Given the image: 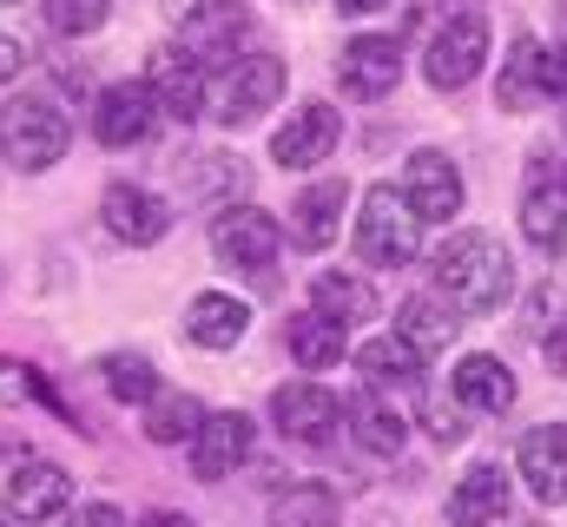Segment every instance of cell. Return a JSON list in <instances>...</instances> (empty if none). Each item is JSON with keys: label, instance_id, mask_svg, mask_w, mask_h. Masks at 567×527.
Wrapping results in <instances>:
<instances>
[{"label": "cell", "instance_id": "obj_1", "mask_svg": "<svg viewBox=\"0 0 567 527\" xmlns=\"http://www.w3.org/2000/svg\"><path fill=\"white\" fill-rule=\"evenodd\" d=\"M435 290H442L449 303L475 310V317L502 310V303L515 297V264L502 251V238H488V231H455V238L435 251Z\"/></svg>", "mask_w": 567, "mask_h": 527}, {"label": "cell", "instance_id": "obj_2", "mask_svg": "<svg viewBox=\"0 0 567 527\" xmlns=\"http://www.w3.org/2000/svg\"><path fill=\"white\" fill-rule=\"evenodd\" d=\"M357 251H363V264H383V270H403V264L423 251V218L410 211L403 192H390V185H370V192H363Z\"/></svg>", "mask_w": 567, "mask_h": 527}, {"label": "cell", "instance_id": "obj_3", "mask_svg": "<svg viewBox=\"0 0 567 527\" xmlns=\"http://www.w3.org/2000/svg\"><path fill=\"white\" fill-rule=\"evenodd\" d=\"M66 113L47 100H13L0 106V158H13L20 172H53L66 158Z\"/></svg>", "mask_w": 567, "mask_h": 527}, {"label": "cell", "instance_id": "obj_4", "mask_svg": "<svg viewBox=\"0 0 567 527\" xmlns=\"http://www.w3.org/2000/svg\"><path fill=\"white\" fill-rule=\"evenodd\" d=\"M245 33H251V13L238 7V0H192L185 7V20H178V53L205 73V66H238L245 53Z\"/></svg>", "mask_w": 567, "mask_h": 527}, {"label": "cell", "instance_id": "obj_5", "mask_svg": "<svg viewBox=\"0 0 567 527\" xmlns=\"http://www.w3.org/2000/svg\"><path fill=\"white\" fill-rule=\"evenodd\" d=\"M488 66V20L482 13H449L423 46V80L435 93H462Z\"/></svg>", "mask_w": 567, "mask_h": 527}, {"label": "cell", "instance_id": "obj_6", "mask_svg": "<svg viewBox=\"0 0 567 527\" xmlns=\"http://www.w3.org/2000/svg\"><path fill=\"white\" fill-rule=\"evenodd\" d=\"M284 80H290V73H284L278 53H245V60L225 73L218 100H212L218 126H251V120H265V113L284 100Z\"/></svg>", "mask_w": 567, "mask_h": 527}, {"label": "cell", "instance_id": "obj_7", "mask_svg": "<svg viewBox=\"0 0 567 527\" xmlns=\"http://www.w3.org/2000/svg\"><path fill=\"white\" fill-rule=\"evenodd\" d=\"M0 502H7V521H20V527L60 521L66 502H73V475L60 462H47V455H20L7 488H0Z\"/></svg>", "mask_w": 567, "mask_h": 527}, {"label": "cell", "instance_id": "obj_8", "mask_svg": "<svg viewBox=\"0 0 567 527\" xmlns=\"http://www.w3.org/2000/svg\"><path fill=\"white\" fill-rule=\"evenodd\" d=\"M278 218L271 211H258V205H238V211H225L218 225H212V251L231 264V270H251V277H265L271 264H278Z\"/></svg>", "mask_w": 567, "mask_h": 527}, {"label": "cell", "instance_id": "obj_9", "mask_svg": "<svg viewBox=\"0 0 567 527\" xmlns=\"http://www.w3.org/2000/svg\"><path fill=\"white\" fill-rule=\"evenodd\" d=\"M403 80V46L390 33H357L343 53H337V86L350 100H390Z\"/></svg>", "mask_w": 567, "mask_h": 527}, {"label": "cell", "instance_id": "obj_10", "mask_svg": "<svg viewBox=\"0 0 567 527\" xmlns=\"http://www.w3.org/2000/svg\"><path fill=\"white\" fill-rule=\"evenodd\" d=\"M251 448H258V422H251L245 409H218V415H205V428L192 435V475H198V482H225L231 468L251 462Z\"/></svg>", "mask_w": 567, "mask_h": 527}, {"label": "cell", "instance_id": "obj_11", "mask_svg": "<svg viewBox=\"0 0 567 527\" xmlns=\"http://www.w3.org/2000/svg\"><path fill=\"white\" fill-rule=\"evenodd\" d=\"M337 138H343V113L323 106V100H310V106H297V113L271 132V158H278L284 172H310V165H323V158L337 152Z\"/></svg>", "mask_w": 567, "mask_h": 527}, {"label": "cell", "instance_id": "obj_12", "mask_svg": "<svg viewBox=\"0 0 567 527\" xmlns=\"http://www.w3.org/2000/svg\"><path fill=\"white\" fill-rule=\"evenodd\" d=\"M145 93H152V106H158L165 120H178V126H192V120L205 113V73H198L178 46H158V53L145 60Z\"/></svg>", "mask_w": 567, "mask_h": 527}, {"label": "cell", "instance_id": "obj_13", "mask_svg": "<svg viewBox=\"0 0 567 527\" xmlns=\"http://www.w3.org/2000/svg\"><path fill=\"white\" fill-rule=\"evenodd\" d=\"M343 211H350V185H343V178H317V185H303V192L290 198V211H284V231H290V245H303V251H323V245H337V225H343Z\"/></svg>", "mask_w": 567, "mask_h": 527}, {"label": "cell", "instance_id": "obj_14", "mask_svg": "<svg viewBox=\"0 0 567 527\" xmlns=\"http://www.w3.org/2000/svg\"><path fill=\"white\" fill-rule=\"evenodd\" d=\"M403 198H410V211L429 225H449L455 211H462V172H455V158H442V152H416L410 158V172H403Z\"/></svg>", "mask_w": 567, "mask_h": 527}, {"label": "cell", "instance_id": "obj_15", "mask_svg": "<svg viewBox=\"0 0 567 527\" xmlns=\"http://www.w3.org/2000/svg\"><path fill=\"white\" fill-rule=\"evenodd\" d=\"M100 218H106V231L120 238V245H158L165 231H172V205L158 198V192H145V185H106V198H100Z\"/></svg>", "mask_w": 567, "mask_h": 527}, {"label": "cell", "instance_id": "obj_16", "mask_svg": "<svg viewBox=\"0 0 567 527\" xmlns=\"http://www.w3.org/2000/svg\"><path fill=\"white\" fill-rule=\"evenodd\" d=\"M515 475L528 482V495L535 502H567V428L561 422H542V428H528L522 435V448H515Z\"/></svg>", "mask_w": 567, "mask_h": 527}, {"label": "cell", "instance_id": "obj_17", "mask_svg": "<svg viewBox=\"0 0 567 527\" xmlns=\"http://www.w3.org/2000/svg\"><path fill=\"white\" fill-rule=\"evenodd\" d=\"M449 395H455L468 415H508L522 390H515V370H508L502 356H482V350H475V356H462V363L449 370Z\"/></svg>", "mask_w": 567, "mask_h": 527}, {"label": "cell", "instance_id": "obj_18", "mask_svg": "<svg viewBox=\"0 0 567 527\" xmlns=\"http://www.w3.org/2000/svg\"><path fill=\"white\" fill-rule=\"evenodd\" d=\"M522 238L542 251V258H567V192L555 185V172H528V192H522Z\"/></svg>", "mask_w": 567, "mask_h": 527}, {"label": "cell", "instance_id": "obj_19", "mask_svg": "<svg viewBox=\"0 0 567 527\" xmlns=\"http://www.w3.org/2000/svg\"><path fill=\"white\" fill-rule=\"evenodd\" d=\"M271 415H278L284 435L303 442V448H317V442L337 435V395L323 390V383H284V390L271 395Z\"/></svg>", "mask_w": 567, "mask_h": 527}, {"label": "cell", "instance_id": "obj_20", "mask_svg": "<svg viewBox=\"0 0 567 527\" xmlns=\"http://www.w3.org/2000/svg\"><path fill=\"white\" fill-rule=\"evenodd\" d=\"M152 120H158V106H152L145 80L106 86V93H100V106H93V132H100V145H113V152L140 145L145 132H152Z\"/></svg>", "mask_w": 567, "mask_h": 527}, {"label": "cell", "instance_id": "obj_21", "mask_svg": "<svg viewBox=\"0 0 567 527\" xmlns=\"http://www.w3.org/2000/svg\"><path fill=\"white\" fill-rule=\"evenodd\" d=\"M245 330H251V303L231 297V290H198L192 310H185V337L198 350H238Z\"/></svg>", "mask_w": 567, "mask_h": 527}, {"label": "cell", "instance_id": "obj_22", "mask_svg": "<svg viewBox=\"0 0 567 527\" xmlns=\"http://www.w3.org/2000/svg\"><path fill=\"white\" fill-rule=\"evenodd\" d=\"M455 330H462V317H455V303H449L442 290H416V297H403V310H396V337H403L416 356L449 350Z\"/></svg>", "mask_w": 567, "mask_h": 527}, {"label": "cell", "instance_id": "obj_23", "mask_svg": "<svg viewBox=\"0 0 567 527\" xmlns=\"http://www.w3.org/2000/svg\"><path fill=\"white\" fill-rule=\"evenodd\" d=\"M502 515H508V468L482 462L449 488V521L455 527H495Z\"/></svg>", "mask_w": 567, "mask_h": 527}, {"label": "cell", "instance_id": "obj_24", "mask_svg": "<svg viewBox=\"0 0 567 527\" xmlns=\"http://www.w3.org/2000/svg\"><path fill=\"white\" fill-rule=\"evenodd\" d=\"M343 415H350V435H357V448H370V455H396V448L410 442V422H403V409H396L383 390H357L350 402H343Z\"/></svg>", "mask_w": 567, "mask_h": 527}, {"label": "cell", "instance_id": "obj_25", "mask_svg": "<svg viewBox=\"0 0 567 527\" xmlns=\"http://www.w3.org/2000/svg\"><path fill=\"white\" fill-rule=\"evenodd\" d=\"M310 310L350 330V323H370V317H377V290H370L363 277H350V270H323V277L310 283Z\"/></svg>", "mask_w": 567, "mask_h": 527}, {"label": "cell", "instance_id": "obj_26", "mask_svg": "<svg viewBox=\"0 0 567 527\" xmlns=\"http://www.w3.org/2000/svg\"><path fill=\"white\" fill-rule=\"evenodd\" d=\"M284 343H290L297 370H337V363H343V323H330V317H317V310H297V317L284 323Z\"/></svg>", "mask_w": 567, "mask_h": 527}, {"label": "cell", "instance_id": "obj_27", "mask_svg": "<svg viewBox=\"0 0 567 527\" xmlns=\"http://www.w3.org/2000/svg\"><path fill=\"white\" fill-rule=\"evenodd\" d=\"M205 415H212V409H205L198 395L158 390L152 402H145V442H165V448H172V442H192V435L205 428Z\"/></svg>", "mask_w": 567, "mask_h": 527}, {"label": "cell", "instance_id": "obj_28", "mask_svg": "<svg viewBox=\"0 0 567 527\" xmlns=\"http://www.w3.org/2000/svg\"><path fill=\"white\" fill-rule=\"evenodd\" d=\"M357 370L370 376V390H403V383L423 376V356H416L403 337H370V343L357 350Z\"/></svg>", "mask_w": 567, "mask_h": 527}, {"label": "cell", "instance_id": "obj_29", "mask_svg": "<svg viewBox=\"0 0 567 527\" xmlns=\"http://www.w3.org/2000/svg\"><path fill=\"white\" fill-rule=\"evenodd\" d=\"M495 100H502L508 113H528L535 100H548V93H542V46H535L528 33L508 46V66H502V80H495Z\"/></svg>", "mask_w": 567, "mask_h": 527}, {"label": "cell", "instance_id": "obj_30", "mask_svg": "<svg viewBox=\"0 0 567 527\" xmlns=\"http://www.w3.org/2000/svg\"><path fill=\"white\" fill-rule=\"evenodd\" d=\"M337 521H343V508L323 482H297L271 502V527H337Z\"/></svg>", "mask_w": 567, "mask_h": 527}, {"label": "cell", "instance_id": "obj_31", "mask_svg": "<svg viewBox=\"0 0 567 527\" xmlns=\"http://www.w3.org/2000/svg\"><path fill=\"white\" fill-rule=\"evenodd\" d=\"M100 376H106V390L120 395V402H140V409L158 395V370H152L145 356H106Z\"/></svg>", "mask_w": 567, "mask_h": 527}, {"label": "cell", "instance_id": "obj_32", "mask_svg": "<svg viewBox=\"0 0 567 527\" xmlns=\"http://www.w3.org/2000/svg\"><path fill=\"white\" fill-rule=\"evenodd\" d=\"M47 20H53V33H100L106 20H113V0H47Z\"/></svg>", "mask_w": 567, "mask_h": 527}, {"label": "cell", "instance_id": "obj_33", "mask_svg": "<svg viewBox=\"0 0 567 527\" xmlns=\"http://www.w3.org/2000/svg\"><path fill=\"white\" fill-rule=\"evenodd\" d=\"M0 395L7 402H53V390L40 383V370L33 363H13V356H0Z\"/></svg>", "mask_w": 567, "mask_h": 527}, {"label": "cell", "instance_id": "obj_34", "mask_svg": "<svg viewBox=\"0 0 567 527\" xmlns=\"http://www.w3.org/2000/svg\"><path fill=\"white\" fill-rule=\"evenodd\" d=\"M462 415H468L462 402H435V409H429V435H435L442 448H449V442H462V435H468V422H462Z\"/></svg>", "mask_w": 567, "mask_h": 527}, {"label": "cell", "instance_id": "obj_35", "mask_svg": "<svg viewBox=\"0 0 567 527\" xmlns=\"http://www.w3.org/2000/svg\"><path fill=\"white\" fill-rule=\"evenodd\" d=\"M66 527H133V521H126L113 502H86V508H73V515H66Z\"/></svg>", "mask_w": 567, "mask_h": 527}, {"label": "cell", "instance_id": "obj_36", "mask_svg": "<svg viewBox=\"0 0 567 527\" xmlns=\"http://www.w3.org/2000/svg\"><path fill=\"white\" fill-rule=\"evenodd\" d=\"M542 356H548V370H555V376H567V323H555V330L542 337Z\"/></svg>", "mask_w": 567, "mask_h": 527}, {"label": "cell", "instance_id": "obj_37", "mask_svg": "<svg viewBox=\"0 0 567 527\" xmlns=\"http://www.w3.org/2000/svg\"><path fill=\"white\" fill-rule=\"evenodd\" d=\"M20 66H27V46H20V40H7V33H0V80H13V73H20Z\"/></svg>", "mask_w": 567, "mask_h": 527}, {"label": "cell", "instance_id": "obj_38", "mask_svg": "<svg viewBox=\"0 0 567 527\" xmlns=\"http://www.w3.org/2000/svg\"><path fill=\"white\" fill-rule=\"evenodd\" d=\"M133 527H192V521H185V515H172V508H152V515L133 521Z\"/></svg>", "mask_w": 567, "mask_h": 527}, {"label": "cell", "instance_id": "obj_39", "mask_svg": "<svg viewBox=\"0 0 567 527\" xmlns=\"http://www.w3.org/2000/svg\"><path fill=\"white\" fill-rule=\"evenodd\" d=\"M343 13H377V7H390V0H337Z\"/></svg>", "mask_w": 567, "mask_h": 527}, {"label": "cell", "instance_id": "obj_40", "mask_svg": "<svg viewBox=\"0 0 567 527\" xmlns=\"http://www.w3.org/2000/svg\"><path fill=\"white\" fill-rule=\"evenodd\" d=\"M495 527H522V521H495Z\"/></svg>", "mask_w": 567, "mask_h": 527}, {"label": "cell", "instance_id": "obj_41", "mask_svg": "<svg viewBox=\"0 0 567 527\" xmlns=\"http://www.w3.org/2000/svg\"><path fill=\"white\" fill-rule=\"evenodd\" d=\"M0 7H20V0H0Z\"/></svg>", "mask_w": 567, "mask_h": 527}, {"label": "cell", "instance_id": "obj_42", "mask_svg": "<svg viewBox=\"0 0 567 527\" xmlns=\"http://www.w3.org/2000/svg\"><path fill=\"white\" fill-rule=\"evenodd\" d=\"M0 527H13V521H0Z\"/></svg>", "mask_w": 567, "mask_h": 527}]
</instances>
